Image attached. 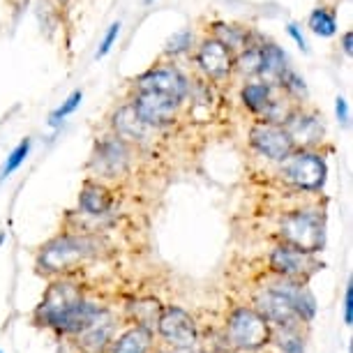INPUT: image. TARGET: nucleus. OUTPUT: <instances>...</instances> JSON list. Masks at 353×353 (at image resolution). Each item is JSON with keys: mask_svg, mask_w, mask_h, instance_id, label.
Segmentation results:
<instances>
[{"mask_svg": "<svg viewBox=\"0 0 353 353\" xmlns=\"http://www.w3.org/2000/svg\"><path fill=\"white\" fill-rule=\"evenodd\" d=\"M310 30L319 37H332L337 32V19L335 12L328 8H316L307 19Z\"/></svg>", "mask_w": 353, "mask_h": 353, "instance_id": "19", "label": "nucleus"}, {"mask_svg": "<svg viewBox=\"0 0 353 353\" xmlns=\"http://www.w3.org/2000/svg\"><path fill=\"white\" fill-rule=\"evenodd\" d=\"M335 113H337V118L342 121L344 125L349 123V106H346V99L344 97H337V102H335Z\"/></svg>", "mask_w": 353, "mask_h": 353, "instance_id": "27", "label": "nucleus"}, {"mask_svg": "<svg viewBox=\"0 0 353 353\" xmlns=\"http://www.w3.org/2000/svg\"><path fill=\"white\" fill-rule=\"evenodd\" d=\"M272 289L279 291L286 301L291 303V307L298 312V316L303 319H312L314 316V298H312V293L305 289L301 284H293V282H279V284H272Z\"/></svg>", "mask_w": 353, "mask_h": 353, "instance_id": "13", "label": "nucleus"}, {"mask_svg": "<svg viewBox=\"0 0 353 353\" xmlns=\"http://www.w3.org/2000/svg\"><path fill=\"white\" fill-rule=\"evenodd\" d=\"M121 21H116V23H111L109 26V30H106V35H104V39H102V44H99V49H97V53H95V58L99 61V58H104L106 53H109L111 49H113V44H116V39H118V35H121Z\"/></svg>", "mask_w": 353, "mask_h": 353, "instance_id": "24", "label": "nucleus"}, {"mask_svg": "<svg viewBox=\"0 0 353 353\" xmlns=\"http://www.w3.org/2000/svg\"><path fill=\"white\" fill-rule=\"evenodd\" d=\"M241 99H243V104L248 106L250 111H254V113L268 111V106L272 102V99H270V85L268 83H248L241 90Z\"/></svg>", "mask_w": 353, "mask_h": 353, "instance_id": "18", "label": "nucleus"}, {"mask_svg": "<svg viewBox=\"0 0 353 353\" xmlns=\"http://www.w3.org/2000/svg\"><path fill=\"white\" fill-rule=\"evenodd\" d=\"M92 250H95V245H92L88 238L65 236L46 245L42 250V256H39V265L49 272L65 270V268H70V265H74L77 261H81V259L90 256Z\"/></svg>", "mask_w": 353, "mask_h": 353, "instance_id": "5", "label": "nucleus"}, {"mask_svg": "<svg viewBox=\"0 0 353 353\" xmlns=\"http://www.w3.org/2000/svg\"><path fill=\"white\" fill-rule=\"evenodd\" d=\"M344 323H353V286H346V298H344Z\"/></svg>", "mask_w": 353, "mask_h": 353, "instance_id": "25", "label": "nucleus"}, {"mask_svg": "<svg viewBox=\"0 0 353 353\" xmlns=\"http://www.w3.org/2000/svg\"><path fill=\"white\" fill-rule=\"evenodd\" d=\"M192 46V32L190 30H181V32H176L169 42H166V53H173V56H178V53H183V51H188Z\"/></svg>", "mask_w": 353, "mask_h": 353, "instance_id": "23", "label": "nucleus"}, {"mask_svg": "<svg viewBox=\"0 0 353 353\" xmlns=\"http://www.w3.org/2000/svg\"><path fill=\"white\" fill-rule=\"evenodd\" d=\"M157 328L166 342L173 344L176 349H192L196 339V328L192 316L181 307H166L157 319Z\"/></svg>", "mask_w": 353, "mask_h": 353, "instance_id": "9", "label": "nucleus"}, {"mask_svg": "<svg viewBox=\"0 0 353 353\" xmlns=\"http://www.w3.org/2000/svg\"><path fill=\"white\" fill-rule=\"evenodd\" d=\"M178 106H181V102L155 90H137V97L132 102L137 118L148 128H164V125L173 123Z\"/></svg>", "mask_w": 353, "mask_h": 353, "instance_id": "6", "label": "nucleus"}, {"mask_svg": "<svg viewBox=\"0 0 353 353\" xmlns=\"http://www.w3.org/2000/svg\"><path fill=\"white\" fill-rule=\"evenodd\" d=\"M97 162L99 171H104L106 176H118L125 169V164H128V150H125L121 141H106L99 148Z\"/></svg>", "mask_w": 353, "mask_h": 353, "instance_id": "15", "label": "nucleus"}, {"mask_svg": "<svg viewBox=\"0 0 353 353\" xmlns=\"http://www.w3.org/2000/svg\"><path fill=\"white\" fill-rule=\"evenodd\" d=\"M37 316L65 332H83L95 319H99V312L83 303L81 293L72 284H53L39 305Z\"/></svg>", "mask_w": 353, "mask_h": 353, "instance_id": "1", "label": "nucleus"}, {"mask_svg": "<svg viewBox=\"0 0 353 353\" xmlns=\"http://www.w3.org/2000/svg\"><path fill=\"white\" fill-rule=\"evenodd\" d=\"M259 74L268 81H282L286 77V56L279 46H261V63H259Z\"/></svg>", "mask_w": 353, "mask_h": 353, "instance_id": "14", "label": "nucleus"}, {"mask_svg": "<svg viewBox=\"0 0 353 353\" xmlns=\"http://www.w3.org/2000/svg\"><path fill=\"white\" fill-rule=\"evenodd\" d=\"M81 99H83V92H81V90H74L68 99H65V102H63L61 106H58L56 111L51 113L49 123H51V125H58V123L63 121V118H68L70 113H74V111L79 109V104H81Z\"/></svg>", "mask_w": 353, "mask_h": 353, "instance_id": "22", "label": "nucleus"}, {"mask_svg": "<svg viewBox=\"0 0 353 353\" xmlns=\"http://www.w3.org/2000/svg\"><path fill=\"white\" fill-rule=\"evenodd\" d=\"M270 265L286 277H305L314 268H319V263L312 259L310 252L296 250V248H291V245H282V248H277L272 252Z\"/></svg>", "mask_w": 353, "mask_h": 353, "instance_id": "11", "label": "nucleus"}, {"mask_svg": "<svg viewBox=\"0 0 353 353\" xmlns=\"http://www.w3.org/2000/svg\"><path fill=\"white\" fill-rule=\"evenodd\" d=\"M30 139H23L21 143L17 145L14 150L10 152V157H8V162L3 164V169H0V181H5L8 176H12L19 166H21L26 162V157H28V152H30Z\"/></svg>", "mask_w": 353, "mask_h": 353, "instance_id": "20", "label": "nucleus"}, {"mask_svg": "<svg viewBox=\"0 0 353 353\" xmlns=\"http://www.w3.org/2000/svg\"><path fill=\"white\" fill-rule=\"evenodd\" d=\"M229 339L233 346H238V349H259V346H263L268 342V323H265V319L259 314L254 310H248V307H241L236 310L233 314L229 316Z\"/></svg>", "mask_w": 353, "mask_h": 353, "instance_id": "4", "label": "nucleus"}, {"mask_svg": "<svg viewBox=\"0 0 353 353\" xmlns=\"http://www.w3.org/2000/svg\"><path fill=\"white\" fill-rule=\"evenodd\" d=\"M79 205L88 212V215H102L109 210L111 205V194L109 190H104L97 183H85L81 194H79Z\"/></svg>", "mask_w": 353, "mask_h": 353, "instance_id": "16", "label": "nucleus"}, {"mask_svg": "<svg viewBox=\"0 0 353 353\" xmlns=\"http://www.w3.org/2000/svg\"><path fill=\"white\" fill-rule=\"evenodd\" d=\"M0 353H3V351H0Z\"/></svg>", "mask_w": 353, "mask_h": 353, "instance_id": "31", "label": "nucleus"}, {"mask_svg": "<svg viewBox=\"0 0 353 353\" xmlns=\"http://www.w3.org/2000/svg\"><path fill=\"white\" fill-rule=\"evenodd\" d=\"M215 39H219L226 49H243V39L245 32L238 28H231V26H215Z\"/></svg>", "mask_w": 353, "mask_h": 353, "instance_id": "21", "label": "nucleus"}, {"mask_svg": "<svg viewBox=\"0 0 353 353\" xmlns=\"http://www.w3.org/2000/svg\"><path fill=\"white\" fill-rule=\"evenodd\" d=\"M148 349H150V332L143 325H137V328H132L125 335L118 337L111 353H148Z\"/></svg>", "mask_w": 353, "mask_h": 353, "instance_id": "17", "label": "nucleus"}, {"mask_svg": "<svg viewBox=\"0 0 353 353\" xmlns=\"http://www.w3.org/2000/svg\"><path fill=\"white\" fill-rule=\"evenodd\" d=\"M259 310H261V316L265 321H272L277 325H291L298 319V312L291 307V303L272 286L259 296Z\"/></svg>", "mask_w": 353, "mask_h": 353, "instance_id": "12", "label": "nucleus"}, {"mask_svg": "<svg viewBox=\"0 0 353 353\" xmlns=\"http://www.w3.org/2000/svg\"><path fill=\"white\" fill-rule=\"evenodd\" d=\"M342 49H344L346 56H351V53H353V35H351V32H344V37H342Z\"/></svg>", "mask_w": 353, "mask_h": 353, "instance_id": "29", "label": "nucleus"}, {"mask_svg": "<svg viewBox=\"0 0 353 353\" xmlns=\"http://www.w3.org/2000/svg\"><path fill=\"white\" fill-rule=\"evenodd\" d=\"M286 30H289V35H291L293 39H296V44L301 46L303 51H310V49H307V39H305V35H303L301 28H298L296 23H289V26H286Z\"/></svg>", "mask_w": 353, "mask_h": 353, "instance_id": "26", "label": "nucleus"}, {"mask_svg": "<svg viewBox=\"0 0 353 353\" xmlns=\"http://www.w3.org/2000/svg\"><path fill=\"white\" fill-rule=\"evenodd\" d=\"M250 143L256 152H261L268 159L282 162V159L293 152L296 143L291 141L289 132L284 130V125L272 123V121H261L250 130Z\"/></svg>", "mask_w": 353, "mask_h": 353, "instance_id": "7", "label": "nucleus"}, {"mask_svg": "<svg viewBox=\"0 0 353 353\" xmlns=\"http://www.w3.org/2000/svg\"><path fill=\"white\" fill-rule=\"evenodd\" d=\"M145 3H152V0H145Z\"/></svg>", "mask_w": 353, "mask_h": 353, "instance_id": "30", "label": "nucleus"}, {"mask_svg": "<svg viewBox=\"0 0 353 353\" xmlns=\"http://www.w3.org/2000/svg\"><path fill=\"white\" fill-rule=\"evenodd\" d=\"M137 90H155L183 104V99L188 97V92H190V83H188V79L183 77L181 70L171 68V65H162V68H152L145 72V74L139 77Z\"/></svg>", "mask_w": 353, "mask_h": 353, "instance_id": "8", "label": "nucleus"}, {"mask_svg": "<svg viewBox=\"0 0 353 353\" xmlns=\"http://www.w3.org/2000/svg\"><path fill=\"white\" fill-rule=\"evenodd\" d=\"M284 351H286V353H303L305 349H303V342H301V339H289V342L284 344Z\"/></svg>", "mask_w": 353, "mask_h": 353, "instance_id": "28", "label": "nucleus"}, {"mask_svg": "<svg viewBox=\"0 0 353 353\" xmlns=\"http://www.w3.org/2000/svg\"><path fill=\"white\" fill-rule=\"evenodd\" d=\"M279 173H282V178L286 183L296 185V188L319 190V188H323V183H325L328 166H325V159L319 155V152L298 150V152H289V155L282 159Z\"/></svg>", "mask_w": 353, "mask_h": 353, "instance_id": "2", "label": "nucleus"}, {"mask_svg": "<svg viewBox=\"0 0 353 353\" xmlns=\"http://www.w3.org/2000/svg\"><path fill=\"white\" fill-rule=\"evenodd\" d=\"M196 63L210 79H222L233 70L231 49L219 42V39H205L196 51Z\"/></svg>", "mask_w": 353, "mask_h": 353, "instance_id": "10", "label": "nucleus"}, {"mask_svg": "<svg viewBox=\"0 0 353 353\" xmlns=\"http://www.w3.org/2000/svg\"><path fill=\"white\" fill-rule=\"evenodd\" d=\"M282 238L286 245L303 252L314 254L323 248V222L316 212H293V215L284 217L282 222Z\"/></svg>", "mask_w": 353, "mask_h": 353, "instance_id": "3", "label": "nucleus"}]
</instances>
